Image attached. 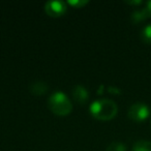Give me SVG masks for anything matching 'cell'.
Wrapping results in <instances>:
<instances>
[{
  "label": "cell",
  "instance_id": "1",
  "mask_svg": "<svg viewBox=\"0 0 151 151\" xmlns=\"http://www.w3.org/2000/svg\"><path fill=\"white\" fill-rule=\"evenodd\" d=\"M89 112L99 120H111L117 115L118 106L109 99H99L90 104Z\"/></svg>",
  "mask_w": 151,
  "mask_h": 151
},
{
  "label": "cell",
  "instance_id": "2",
  "mask_svg": "<svg viewBox=\"0 0 151 151\" xmlns=\"http://www.w3.org/2000/svg\"><path fill=\"white\" fill-rule=\"evenodd\" d=\"M48 107L56 115L66 116L73 110V104L65 93L62 91H55L49 96Z\"/></svg>",
  "mask_w": 151,
  "mask_h": 151
},
{
  "label": "cell",
  "instance_id": "3",
  "mask_svg": "<svg viewBox=\"0 0 151 151\" xmlns=\"http://www.w3.org/2000/svg\"><path fill=\"white\" fill-rule=\"evenodd\" d=\"M150 109L147 105L143 103H136L129 107L127 116L134 122H143L150 116Z\"/></svg>",
  "mask_w": 151,
  "mask_h": 151
},
{
  "label": "cell",
  "instance_id": "4",
  "mask_svg": "<svg viewBox=\"0 0 151 151\" xmlns=\"http://www.w3.org/2000/svg\"><path fill=\"white\" fill-rule=\"evenodd\" d=\"M45 11L49 16L57 18L66 13L67 5L64 1H61V0H51L46 2Z\"/></svg>",
  "mask_w": 151,
  "mask_h": 151
},
{
  "label": "cell",
  "instance_id": "5",
  "mask_svg": "<svg viewBox=\"0 0 151 151\" xmlns=\"http://www.w3.org/2000/svg\"><path fill=\"white\" fill-rule=\"evenodd\" d=\"M73 96L77 103L85 104L88 101L89 92L86 89V87L83 85H76L73 88Z\"/></svg>",
  "mask_w": 151,
  "mask_h": 151
},
{
  "label": "cell",
  "instance_id": "6",
  "mask_svg": "<svg viewBox=\"0 0 151 151\" xmlns=\"http://www.w3.org/2000/svg\"><path fill=\"white\" fill-rule=\"evenodd\" d=\"M151 17V13L147 9V7L145 6L144 9H138V11H134V13L132 14V23H141V22L145 21L146 19Z\"/></svg>",
  "mask_w": 151,
  "mask_h": 151
},
{
  "label": "cell",
  "instance_id": "7",
  "mask_svg": "<svg viewBox=\"0 0 151 151\" xmlns=\"http://www.w3.org/2000/svg\"><path fill=\"white\" fill-rule=\"evenodd\" d=\"M30 92L34 95H42L47 92L48 90V85L46 82H42V81H36L33 82L30 85Z\"/></svg>",
  "mask_w": 151,
  "mask_h": 151
},
{
  "label": "cell",
  "instance_id": "8",
  "mask_svg": "<svg viewBox=\"0 0 151 151\" xmlns=\"http://www.w3.org/2000/svg\"><path fill=\"white\" fill-rule=\"evenodd\" d=\"M132 151H151V142L146 140L137 141L132 146Z\"/></svg>",
  "mask_w": 151,
  "mask_h": 151
},
{
  "label": "cell",
  "instance_id": "9",
  "mask_svg": "<svg viewBox=\"0 0 151 151\" xmlns=\"http://www.w3.org/2000/svg\"><path fill=\"white\" fill-rule=\"evenodd\" d=\"M126 145L122 142H118V141H114V142L110 143L106 148V151H126Z\"/></svg>",
  "mask_w": 151,
  "mask_h": 151
},
{
  "label": "cell",
  "instance_id": "10",
  "mask_svg": "<svg viewBox=\"0 0 151 151\" xmlns=\"http://www.w3.org/2000/svg\"><path fill=\"white\" fill-rule=\"evenodd\" d=\"M141 38L146 44H151V24L146 25L141 32Z\"/></svg>",
  "mask_w": 151,
  "mask_h": 151
},
{
  "label": "cell",
  "instance_id": "11",
  "mask_svg": "<svg viewBox=\"0 0 151 151\" xmlns=\"http://www.w3.org/2000/svg\"><path fill=\"white\" fill-rule=\"evenodd\" d=\"M66 3H68L69 5L73 7H77V9H80L83 7L88 3V0H68Z\"/></svg>",
  "mask_w": 151,
  "mask_h": 151
},
{
  "label": "cell",
  "instance_id": "12",
  "mask_svg": "<svg viewBox=\"0 0 151 151\" xmlns=\"http://www.w3.org/2000/svg\"><path fill=\"white\" fill-rule=\"evenodd\" d=\"M108 91H109L110 93H112V94H120L121 93V90H120L118 87H114V86H109L108 87Z\"/></svg>",
  "mask_w": 151,
  "mask_h": 151
},
{
  "label": "cell",
  "instance_id": "13",
  "mask_svg": "<svg viewBox=\"0 0 151 151\" xmlns=\"http://www.w3.org/2000/svg\"><path fill=\"white\" fill-rule=\"evenodd\" d=\"M127 4H132V5H139L142 4V1L141 0H132V1H125Z\"/></svg>",
  "mask_w": 151,
  "mask_h": 151
},
{
  "label": "cell",
  "instance_id": "14",
  "mask_svg": "<svg viewBox=\"0 0 151 151\" xmlns=\"http://www.w3.org/2000/svg\"><path fill=\"white\" fill-rule=\"evenodd\" d=\"M104 88H105V86H104V85H101V86H99V88L97 89V93H99V94H101V93L104 92Z\"/></svg>",
  "mask_w": 151,
  "mask_h": 151
},
{
  "label": "cell",
  "instance_id": "15",
  "mask_svg": "<svg viewBox=\"0 0 151 151\" xmlns=\"http://www.w3.org/2000/svg\"><path fill=\"white\" fill-rule=\"evenodd\" d=\"M146 7H147V9H148V11L151 13V1H148V2H146Z\"/></svg>",
  "mask_w": 151,
  "mask_h": 151
}]
</instances>
